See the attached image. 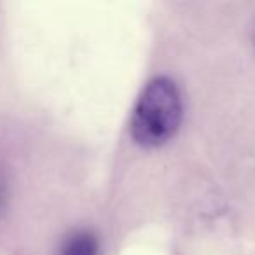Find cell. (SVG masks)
Listing matches in <instances>:
<instances>
[{
  "label": "cell",
  "instance_id": "obj_2",
  "mask_svg": "<svg viewBox=\"0 0 255 255\" xmlns=\"http://www.w3.org/2000/svg\"><path fill=\"white\" fill-rule=\"evenodd\" d=\"M98 254V241L95 234L89 231H77L61 247L60 255H96Z\"/></svg>",
  "mask_w": 255,
  "mask_h": 255
},
{
  "label": "cell",
  "instance_id": "obj_3",
  "mask_svg": "<svg viewBox=\"0 0 255 255\" xmlns=\"http://www.w3.org/2000/svg\"><path fill=\"white\" fill-rule=\"evenodd\" d=\"M254 39H255V28H254Z\"/></svg>",
  "mask_w": 255,
  "mask_h": 255
},
{
  "label": "cell",
  "instance_id": "obj_1",
  "mask_svg": "<svg viewBox=\"0 0 255 255\" xmlns=\"http://www.w3.org/2000/svg\"><path fill=\"white\" fill-rule=\"evenodd\" d=\"M182 121V100L177 86L157 77L145 86L131 119V135L143 147L166 143L177 133Z\"/></svg>",
  "mask_w": 255,
  "mask_h": 255
}]
</instances>
